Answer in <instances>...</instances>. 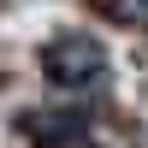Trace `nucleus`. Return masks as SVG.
<instances>
[{"label": "nucleus", "mask_w": 148, "mask_h": 148, "mask_svg": "<svg viewBox=\"0 0 148 148\" xmlns=\"http://www.w3.org/2000/svg\"><path fill=\"white\" fill-rule=\"evenodd\" d=\"M36 148H101V142L89 136V119H77V113H47L42 130H36Z\"/></svg>", "instance_id": "2"}, {"label": "nucleus", "mask_w": 148, "mask_h": 148, "mask_svg": "<svg viewBox=\"0 0 148 148\" xmlns=\"http://www.w3.org/2000/svg\"><path fill=\"white\" fill-rule=\"evenodd\" d=\"M101 12L119 24H148V0H101Z\"/></svg>", "instance_id": "3"}, {"label": "nucleus", "mask_w": 148, "mask_h": 148, "mask_svg": "<svg viewBox=\"0 0 148 148\" xmlns=\"http://www.w3.org/2000/svg\"><path fill=\"white\" fill-rule=\"evenodd\" d=\"M42 77L53 83L59 95H95V89H107V47L95 42L89 30L53 36V42L42 47Z\"/></svg>", "instance_id": "1"}]
</instances>
